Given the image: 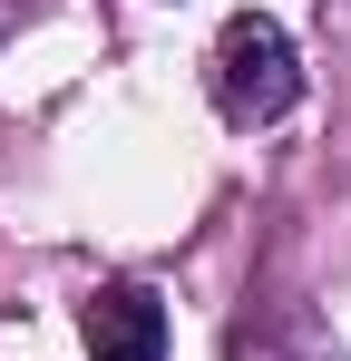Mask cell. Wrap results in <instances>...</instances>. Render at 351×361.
Segmentation results:
<instances>
[{
	"label": "cell",
	"instance_id": "obj_1",
	"mask_svg": "<svg viewBox=\"0 0 351 361\" xmlns=\"http://www.w3.org/2000/svg\"><path fill=\"white\" fill-rule=\"evenodd\" d=\"M205 98H215L225 127L292 118L302 108V49H292V30L264 20V10H234L225 30H215V49H205Z\"/></svg>",
	"mask_w": 351,
	"mask_h": 361
},
{
	"label": "cell",
	"instance_id": "obj_2",
	"mask_svg": "<svg viewBox=\"0 0 351 361\" xmlns=\"http://www.w3.org/2000/svg\"><path fill=\"white\" fill-rule=\"evenodd\" d=\"M78 342L98 361H166V293L137 283V274L98 283V293L78 302Z\"/></svg>",
	"mask_w": 351,
	"mask_h": 361
},
{
	"label": "cell",
	"instance_id": "obj_3",
	"mask_svg": "<svg viewBox=\"0 0 351 361\" xmlns=\"http://www.w3.org/2000/svg\"><path fill=\"white\" fill-rule=\"evenodd\" d=\"M0 30H10V0H0Z\"/></svg>",
	"mask_w": 351,
	"mask_h": 361
}]
</instances>
